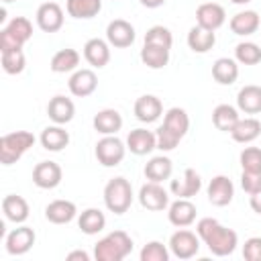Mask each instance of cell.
Masks as SVG:
<instances>
[{
    "instance_id": "19",
    "label": "cell",
    "mask_w": 261,
    "mask_h": 261,
    "mask_svg": "<svg viewBox=\"0 0 261 261\" xmlns=\"http://www.w3.org/2000/svg\"><path fill=\"white\" fill-rule=\"evenodd\" d=\"M234 196V186L226 175H216L208 184V200L214 206H228Z\"/></svg>"
},
{
    "instance_id": "25",
    "label": "cell",
    "mask_w": 261,
    "mask_h": 261,
    "mask_svg": "<svg viewBox=\"0 0 261 261\" xmlns=\"http://www.w3.org/2000/svg\"><path fill=\"white\" fill-rule=\"evenodd\" d=\"M2 212L10 222H24L29 218V202L22 196L16 194H8L2 198Z\"/></svg>"
},
{
    "instance_id": "17",
    "label": "cell",
    "mask_w": 261,
    "mask_h": 261,
    "mask_svg": "<svg viewBox=\"0 0 261 261\" xmlns=\"http://www.w3.org/2000/svg\"><path fill=\"white\" fill-rule=\"evenodd\" d=\"M126 149L133 155H149L153 149H157V135L147 128H135L126 137Z\"/></svg>"
},
{
    "instance_id": "26",
    "label": "cell",
    "mask_w": 261,
    "mask_h": 261,
    "mask_svg": "<svg viewBox=\"0 0 261 261\" xmlns=\"http://www.w3.org/2000/svg\"><path fill=\"white\" fill-rule=\"evenodd\" d=\"M39 141H41L43 149L57 153V151H61V149H65L69 145V133L61 124H53V126L43 128Z\"/></svg>"
},
{
    "instance_id": "41",
    "label": "cell",
    "mask_w": 261,
    "mask_h": 261,
    "mask_svg": "<svg viewBox=\"0 0 261 261\" xmlns=\"http://www.w3.org/2000/svg\"><path fill=\"white\" fill-rule=\"evenodd\" d=\"M167 259H169V251L159 241H151L141 249V261H167Z\"/></svg>"
},
{
    "instance_id": "15",
    "label": "cell",
    "mask_w": 261,
    "mask_h": 261,
    "mask_svg": "<svg viewBox=\"0 0 261 261\" xmlns=\"http://www.w3.org/2000/svg\"><path fill=\"white\" fill-rule=\"evenodd\" d=\"M35 239H37V234L31 226H18V228L8 232L4 245H6V251L10 255H24L35 245Z\"/></svg>"
},
{
    "instance_id": "22",
    "label": "cell",
    "mask_w": 261,
    "mask_h": 261,
    "mask_svg": "<svg viewBox=\"0 0 261 261\" xmlns=\"http://www.w3.org/2000/svg\"><path fill=\"white\" fill-rule=\"evenodd\" d=\"M73 114H75L73 102H71L69 98L61 96V94H59V96H53V98L49 100V104H47V116H49L55 124H67V122H71Z\"/></svg>"
},
{
    "instance_id": "3",
    "label": "cell",
    "mask_w": 261,
    "mask_h": 261,
    "mask_svg": "<svg viewBox=\"0 0 261 261\" xmlns=\"http://www.w3.org/2000/svg\"><path fill=\"white\" fill-rule=\"evenodd\" d=\"M133 251V239L124 230L108 232L94 245L96 261H122Z\"/></svg>"
},
{
    "instance_id": "32",
    "label": "cell",
    "mask_w": 261,
    "mask_h": 261,
    "mask_svg": "<svg viewBox=\"0 0 261 261\" xmlns=\"http://www.w3.org/2000/svg\"><path fill=\"white\" fill-rule=\"evenodd\" d=\"M212 77L222 84V86H230L237 82L239 77V65H237V59H230V57H220L212 63Z\"/></svg>"
},
{
    "instance_id": "8",
    "label": "cell",
    "mask_w": 261,
    "mask_h": 261,
    "mask_svg": "<svg viewBox=\"0 0 261 261\" xmlns=\"http://www.w3.org/2000/svg\"><path fill=\"white\" fill-rule=\"evenodd\" d=\"M169 251L177 259H192L200 251V237L188 228H179L169 239Z\"/></svg>"
},
{
    "instance_id": "5",
    "label": "cell",
    "mask_w": 261,
    "mask_h": 261,
    "mask_svg": "<svg viewBox=\"0 0 261 261\" xmlns=\"http://www.w3.org/2000/svg\"><path fill=\"white\" fill-rule=\"evenodd\" d=\"M104 204L114 214H124L133 204V186L126 177H112L104 186Z\"/></svg>"
},
{
    "instance_id": "7",
    "label": "cell",
    "mask_w": 261,
    "mask_h": 261,
    "mask_svg": "<svg viewBox=\"0 0 261 261\" xmlns=\"http://www.w3.org/2000/svg\"><path fill=\"white\" fill-rule=\"evenodd\" d=\"M94 153H96L98 163H102L104 167H114L124 159L126 145L116 135H104L96 143V151Z\"/></svg>"
},
{
    "instance_id": "48",
    "label": "cell",
    "mask_w": 261,
    "mask_h": 261,
    "mask_svg": "<svg viewBox=\"0 0 261 261\" xmlns=\"http://www.w3.org/2000/svg\"><path fill=\"white\" fill-rule=\"evenodd\" d=\"M232 4H247V2H251V0H230Z\"/></svg>"
},
{
    "instance_id": "33",
    "label": "cell",
    "mask_w": 261,
    "mask_h": 261,
    "mask_svg": "<svg viewBox=\"0 0 261 261\" xmlns=\"http://www.w3.org/2000/svg\"><path fill=\"white\" fill-rule=\"evenodd\" d=\"M77 226L84 234H98L106 226V216L98 208H86L77 218Z\"/></svg>"
},
{
    "instance_id": "37",
    "label": "cell",
    "mask_w": 261,
    "mask_h": 261,
    "mask_svg": "<svg viewBox=\"0 0 261 261\" xmlns=\"http://www.w3.org/2000/svg\"><path fill=\"white\" fill-rule=\"evenodd\" d=\"M65 10L73 18H92L102 10V0H67Z\"/></svg>"
},
{
    "instance_id": "44",
    "label": "cell",
    "mask_w": 261,
    "mask_h": 261,
    "mask_svg": "<svg viewBox=\"0 0 261 261\" xmlns=\"http://www.w3.org/2000/svg\"><path fill=\"white\" fill-rule=\"evenodd\" d=\"M243 257L247 261H261V237H251L245 241Z\"/></svg>"
},
{
    "instance_id": "42",
    "label": "cell",
    "mask_w": 261,
    "mask_h": 261,
    "mask_svg": "<svg viewBox=\"0 0 261 261\" xmlns=\"http://www.w3.org/2000/svg\"><path fill=\"white\" fill-rule=\"evenodd\" d=\"M241 167L243 171H261V149L245 147L241 151Z\"/></svg>"
},
{
    "instance_id": "28",
    "label": "cell",
    "mask_w": 261,
    "mask_h": 261,
    "mask_svg": "<svg viewBox=\"0 0 261 261\" xmlns=\"http://www.w3.org/2000/svg\"><path fill=\"white\" fill-rule=\"evenodd\" d=\"M237 106L245 114H257L261 112V86L249 84L239 90L237 94Z\"/></svg>"
},
{
    "instance_id": "40",
    "label": "cell",
    "mask_w": 261,
    "mask_h": 261,
    "mask_svg": "<svg viewBox=\"0 0 261 261\" xmlns=\"http://www.w3.org/2000/svg\"><path fill=\"white\" fill-rule=\"evenodd\" d=\"M145 43L161 45V47L171 49V45H173V35H171V31H169L167 27L155 24V27H151V29L145 33Z\"/></svg>"
},
{
    "instance_id": "10",
    "label": "cell",
    "mask_w": 261,
    "mask_h": 261,
    "mask_svg": "<svg viewBox=\"0 0 261 261\" xmlns=\"http://www.w3.org/2000/svg\"><path fill=\"white\" fill-rule=\"evenodd\" d=\"M63 171L55 161H41L33 169V184L41 190H53L61 184Z\"/></svg>"
},
{
    "instance_id": "13",
    "label": "cell",
    "mask_w": 261,
    "mask_h": 261,
    "mask_svg": "<svg viewBox=\"0 0 261 261\" xmlns=\"http://www.w3.org/2000/svg\"><path fill=\"white\" fill-rule=\"evenodd\" d=\"M37 24L45 33H57L63 27V10L57 2H45L37 8Z\"/></svg>"
},
{
    "instance_id": "23",
    "label": "cell",
    "mask_w": 261,
    "mask_h": 261,
    "mask_svg": "<svg viewBox=\"0 0 261 261\" xmlns=\"http://www.w3.org/2000/svg\"><path fill=\"white\" fill-rule=\"evenodd\" d=\"M77 208L71 200H53L45 208V218L53 224H67L75 218Z\"/></svg>"
},
{
    "instance_id": "30",
    "label": "cell",
    "mask_w": 261,
    "mask_h": 261,
    "mask_svg": "<svg viewBox=\"0 0 261 261\" xmlns=\"http://www.w3.org/2000/svg\"><path fill=\"white\" fill-rule=\"evenodd\" d=\"M216 43V33L214 31H208V29H202V27H192L190 33H188V47L194 51V53H208Z\"/></svg>"
},
{
    "instance_id": "20",
    "label": "cell",
    "mask_w": 261,
    "mask_h": 261,
    "mask_svg": "<svg viewBox=\"0 0 261 261\" xmlns=\"http://www.w3.org/2000/svg\"><path fill=\"white\" fill-rule=\"evenodd\" d=\"M84 59L92 65V67H104L110 61V43L104 39H88L84 45Z\"/></svg>"
},
{
    "instance_id": "38",
    "label": "cell",
    "mask_w": 261,
    "mask_h": 261,
    "mask_svg": "<svg viewBox=\"0 0 261 261\" xmlns=\"http://www.w3.org/2000/svg\"><path fill=\"white\" fill-rule=\"evenodd\" d=\"M234 59L237 63H243V65H257L261 61V47L251 41L239 43L234 47Z\"/></svg>"
},
{
    "instance_id": "29",
    "label": "cell",
    "mask_w": 261,
    "mask_h": 261,
    "mask_svg": "<svg viewBox=\"0 0 261 261\" xmlns=\"http://www.w3.org/2000/svg\"><path fill=\"white\" fill-rule=\"evenodd\" d=\"M230 31L239 37H247V35H253L257 33L259 29V14L255 10H241L237 12L232 18H230Z\"/></svg>"
},
{
    "instance_id": "12",
    "label": "cell",
    "mask_w": 261,
    "mask_h": 261,
    "mask_svg": "<svg viewBox=\"0 0 261 261\" xmlns=\"http://www.w3.org/2000/svg\"><path fill=\"white\" fill-rule=\"evenodd\" d=\"M226 20V12L220 4L216 2H204L196 8V22L202 29L208 31H218Z\"/></svg>"
},
{
    "instance_id": "9",
    "label": "cell",
    "mask_w": 261,
    "mask_h": 261,
    "mask_svg": "<svg viewBox=\"0 0 261 261\" xmlns=\"http://www.w3.org/2000/svg\"><path fill=\"white\" fill-rule=\"evenodd\" d=\"M139 202L143 208L159 212V210L169 208V194L159 181H147L139 190Z\"/></svg>"
},
{
    "instance_id": "39",
    "label": "cell",
    "mask_w": 261,
    "mask_h": 261,
    "mask_svg": "<svg viewBox=\"0 0 261 261\" xmlns=\"http://www.w3.org/2000/svg\"><path fill=\"white\" fill-rule=\"evenodd\" d=\"M0 55H2V69L6 73L16 75V73H22L24 71L27 57H24L22 49H10V51H4Z\"/></svg>"
},
{
    "instance_id": "46",
    "label": "cell",
    "mask_w": 261,
    "mask_h": 261,
    "mask_svg": "<svg viewBox=\"0 0 261 261\" xmlns=\"http://www.w3.org/2000/svg\"><path fill=\"white\" fill-rule=\"evenodd\" d=\"M88 259H90V255L86 251H71V253H67V261H88Z\"/></svg>"
},
{
    "instance_id": "4",
    "label": "cell",
    "mask_w": 261,
    "mask_h": 261,
    "mask_svg": "<svg viewBox=\"0 0 261 261\" xmlns=\"http://www.w3.org/2000/svg\"><path fill=\"white\" fill-rule=\"evenodd\" d=\"M35 135L29 130H14L8 135H2L0 139V161L2 165H12L16 163L33 145H35Z\"/></svg>"
},
{
    "instance_id": "2",
    "label": "cell",
    "mask_w": 261,
    "mask_h": 261,
    "mask_svg": "<svg viewBox=\"0 0 261 261\" xmlns=\"http://www.w3.org/2000/svg\"><path fill=\"white\" fill-rule=\"evenodd\" d=\"M190 128V116L184 108H169L165 112V118H163V124L157 128V149L161 151H171L179 145V141L186 137Z\"/></svg>"
},
{
    "instance_id": "34",
    "label": "cell",
    "mask_w": 261,
    "mask_h": 261,
    "mask_svg": "<svg viewBox=\"0 0 261 261\" xmlns=\"http://www.w3.org/2000/svg\"><path fill=\"white\" fill-rule=\"evenodd\" d=\"M141 61L151 69H161L169 63V49L161 47V45L145 43L141 49Z\"/></svg>"
},
{
    "instance_id": "24",
    "label": "cell",
    "mask_w": 261,
    "mask_h": 261,
    "mask_svg": "<svg viewBox=\"0 0 261 261\" xmlns=\"http://www.w3.org/2000/svg\"><path fill=\"white\" fill-rule=\"evenodd\" d=\"M92 124L100 135H116L122 128V116L114 108H104V110L96 112Z\"/></svg>"
},
{
    "instance_id": "1",
    "label": "cell",
    "mask_w": 261,
    "mask_h": 261,
    "mask_svg": "<svg viewBox=\"0 0 261 261\" xmlns=\"http://www.w3.org/2000/svg\"><path fill=\"white\" fill-rule=\"evenodd\" d=\"M196 232L204 241L208 251L216 257H226L234 253L239 245V234L232 228L222 226L216 218H200L196 224Z\"/></svg>"
},
{
    "instance_id": "14",
    "label": "cell",
    "mask_w": 261,
    "mask_h": 261,
    "mask_svg": "<svg viewBox=\"0 0 261 261\" xmlns=\"http://www.w3.org/2000/svg\"><path fill=\"white\" fill-rule=\"evenodd\" d=\"M169 190H171V194L177 196V198H194V196L202 190V177H200V173H198L196 169L188 167L181 177L171 179Z\"/></svg>"
},
{
    "instance_id": "35",
    "label": "cell",
    "mask_w": 261,
    "mask_h": 261,
    "mask_svg": "<svg viewBox=\"0 0 261 261\" xmlns=\"http://www.w3.org/2000/svg\"><path fill=\"white\" fill-rule=\"evenodd\" d=\"M80 65V53L71 47H65V49H59L53 57H51V71L55 73H67V71H73L77 69Z\"/></svg>"
},
{
    "instance_id": "6",
    "label": "cell",
    "mask_w": 261,
    "mask_h": 261,
    "mask_svg": "<svg viewBox=\"0 0 261 261\" xmlns=\"http://www.w3.org/2000/svg\"><path fill=\"white\" fill-rule=\"evenodd\" d=\"M33 37V24L24 16H14L0 31V53L10 49H22V45Z\"/></svg>"
},
{
    "instance_id": "27",
    "label": "cell",
    "mask_w": 261,
    "mask_h": 261,
    "mask_svg": "<svg viewBox=\"0 0 261 261\" xmlns=\"http://www.w3.org/2000/svg\"><path fill=\"white\" fill-rule=\"evenodd\" d=\"M261 135V122L253 116H247V118H239L237 124L232 126L230 130V137L237 141V143H253L257 137Z\"/></svg>"
},
{
    "instance_id": "45",
    "label": "cell",
    "mask_w": 261,
    "mask_h": 261,
    "mask_svg": "<svg viewBox=\"0 0 261 261\" xmlns=\"http://www.w3.org/2000/svg\"><path fill=\"white\" fill-rule=\"evenodd\" d=\"M249 204H251L253 212L261 214V190H259L257 194H251V200H249Z\"/></svg>"
},
{
    "instance_id": "16",
    "label": "cell",
    "mask_w": 261,
    "mask_h": 261,
    "mask_svg": "<svg viewBox=\"0 0 261 261\" xmlns=\"http://www.w3.org/2000/svg\"><path fill=\"white\" fill-rule=\"evenodd\" d=\"M69 92L77 98H86L92 96L98 88V77L94 73V69H75L67 82Z\"/></svg>"
},
{
    "instance_id": "21",
    "label": "cell",
    "mask_w": 261,
    "mask_h": 261,
    "mask_svg": "<svg viewBox=\"0 0 261 261\" xmlns=\"http://www.w3.org/2000/svg\"><path fill=\"white\" fill-rule=\"evenodd\" d=\"M135 116L141 120V122H155L161 114H163V104L157 96L153 94H145V96H139L137 102H135Z\"/></svg>"
},
{
    "instance_id": "18",
    "label": "cell",
    "mask_w": 261,
    "mask_h": 261,
    "mask_svg": "<svg viewBox=\"0 0 261 261\" xmlns=\"http://www.w3.org/2000/svg\"><path fill=\"white\" fill-rule=\"evenodd\" d=\"M167 218L173 226L186 228V226L194 224V220H196V206L190 202V198H177L173 204H169Z\"/></svg>"
},
{
    "instance_id": "11",
    "label": "cell",
    "mask_w": 261,
    "mask_h": 261,
    "mask_svg": "<svg viewBox=\"0 0 261 261\" xmlns=\"http://www.w3.org/2000/svg\"><path fill=\"white\" fill-rule=\"evenodd\" d=\"M106 41L116 49L130 47L135 41V27L124 18H114L106 27Z\"/></svg>"
},
{
    "instance_id": "49",
    "label": "cell",
    "mask_w": 261,
    "mask_h": 261,
    "mask_svg": "<svg viewBox=\"0 0 261 261\" xmlns=\"http://www.w3.org/2000/svg\"><path fill=\"white\" fill-rule=\"evenodd\" d=\"M2 2H12V0H2Z\"/></svg>"
},
{
    "instance_id": "36",
    "label": "cell",
    "mask_w": 261,
    "mask_h": 261,
    "mask_svg": "<svg viewBox=\"0 0 261 261\" xmlns=\"http://www.w3.org/2000/svg\"><path fill=\"white\" fill-rule=\"evenodd\" d=\"M239 118H241V116H239L237 108L230 106V104H218V106L212 110V124H214L218 130H222V133H230Z\"/></svg>"
},
{
    "instance_id": "43",
    "label": "cell",
    "mask_w": 261,
    "mask_h": 261,
    "mask_svg": "<svg viewBox=\"0 0 261 261\" xmlns=\"http://www.w3.org/2000/svg\"><path fill=\"white\" fill-rule=\"evenodd\" d=\"M241 188L251 196L261 190V171H243L241 173Z\"/></svg>"
},
{
    "instance_id": "31",
    "label": "cell",
    "mask_w": 261,
    "mask_h": 261,
    "mask_svg": "<svg viewBox=\"0 0 261 261\" xmlns=\"http://www.w3.org/2000/svg\"><path fill=\"white\" fill-rule=\"evenodd\" d=\"M171 171H173V163L169 157L165 155H157V157H151L145 165V177L149 181H165L171 177Z\"/></svg>"
},
{
    "instance_id": "47",
    "label": "cell",
    "mask_w": 261,
    "mask_h": 261,
    "mask_svg": "<svg viewBox=\"0 0 261 261\" xmlns=\"http://www.w3.org/2000/svg\"><path fill=\"white\" fill-rule=\"evenodd\" d=\"M143 6H147V8H159V6H163L165 4V0H139Z\"/></svg>"
}]
</instances>
